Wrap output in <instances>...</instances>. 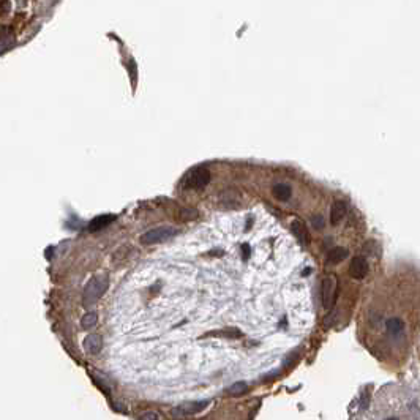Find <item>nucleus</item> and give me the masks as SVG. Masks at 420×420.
Instances as JSON below:
<instances>
[{
    "label": "nucleus",
    "mask_w": 420,
    "mask_h": 420,
    "mask_svg": "<svg viewBox=\"0 0 420 420\" xmlns=\"http://www.w3.org/2000/svg\"><path fill=\"white\" fill-rule=\"evenodd\" d=\"M108 286H109V280L106 275H95L93 278H90L84 289V303L93 305L106 292Z\"/></svg>",
    "instance_id": "nucleus-1"
},
{
    "label": "nucleus",
    "mask_w": 420,
    "mask_h": 420,
    "mask_svg": "<svg viewBox=\"0 0 420 420\" xmlns=\"http://www.w3.org/2000/svg\"><path fill=\"white\" fill-rule=\"evenodd\" d=\"M321 300H322V306L329 311L332 310L336 300H338V278L335 275H327L324 280H322V286H321Z\"/></svg>",
    "instance_id": "nucleus-2"
},
{
    "label": "nucleus",
    "mask_w": 420,
    "mask_h": 420,
    "mask_svg": "<svg viewBox=\"0 0 420 420\" xmlns=\"http://www.w3.org/2000/svg\"><path fill=\"white\" fill-rule=\"evenodd\" d=\"M210 182V172L207 168L199 166L193 168L183 179V186L190 190H202L206 188Z\"/></svg>",
    "instance_id": "nucleus-3"
},
{
    "label": "nucleus",
    "mask_w": 420,
    "mask_h": 420,
    "mask_svg": "<svg viewBox=\"0 0 420 420\" xmlns=\"http://www.w3.org/2000/svg\"><path fill=\"white\" fill-rule=\"evenodd\" d=\"M177 234V229L171 228V226H161V228H155L150 229L147 232L141 236L139 242L142 245H155L160 242H166L171 237H174Z\"/></svg>",
    "instance_id": "nucleus-4"
},
{
    "label": "nucleus",
    "mask_w": 420,
    "mask_h": 420,
    "mask_svg": "<svg viewBox=\"0 0 420 420\" xmlns=\"http://www.w3.org/2000/svg\"><path fill=\"white\" fill-rule=\"evenodd\" d=\"M349 275L356 280H363L368 275V261L363 256H354L349 264Z\"/></svg>",
    "instance_id": "nucleus-5"
},
{
    "label": "nucleus",
    "mask_w": 420,
    "mask_h": 420,
    "mask_svg": "<svg viewBox=\"0 0 420 420\" xmlns=\"http://www.w3.org/2000/svg\"><path fill=\"white\" fill-rule=\"evenodd\" d=\"M291 231L294 232V236L299 239V242L302 243L303 246H308L311 239H310V232H308V228H306V224L302 221V220H294L291 223Z\"/></svg>",
    "instance_id": "nucleus-6"
},
{
    "label": "nucleus",
    "mask_w": 420,
    "mask_h": 420,
    "mask_svg": "<svg viewBox=\"0 0 420 420\" xmlns=\"http://www.w3.org/2000/svg\"><path fill=\"white\" fill-rule=\"evenodd\" d=\"M348 212V206L344 201H335L332 207H330V223L333 224H338L344 216H346Z\"/></svg>",
    "instance_id": "nucleus-7"
},
{
    "label": "nucleus",
    "mask_w": 420,
    "mask_h": 420,
    "mask_svg": "<svg viewBox=\"0 0 420 420\" xmlns=\"http://www.w3.org/2000/svg\"><path fill=\"white\" fill-rule=\"evenodd\" d=\"M103 346V338L98 333H90L84 340V349L89 354H98Z\"/></svg>",
    "instance_id": "nucleus-8"
},
{
    "label": "nucleus",
    "mask_w": 420,
    "mask_h": 420,
    "mask_svg": "<svg viewBox=\"0 0 420 420\" xmlns=\"http://www.w3.org/2000/svg\"><path fill=\"white\" fill-rule=\"evenodd\" d=\"M348 256H349L348 248H344V246H335V248H332L327 254V264L330 266L340 264V262L344 261Z\"/></svg>",
    "instance_id": "nucleus-9"
},
{
    "label": "nucleus",
    "mask_w": 420,
    "mask_h": 420,
    "mask_svg": "<svg viewBox=\"0 0 420 420\" xmlns=\"http://www.w3.org/2000/svg\"><path fill=\"white\" fill-rule=\"evenodd\" d=\"M116 216L114 215H100V216H95V218L89 223V231L90 232H96V231H101L106 226L114 221Z\"/></svg>",
    "instance_id": "nucleus-10"
},
{
    "label": "nucleus",
    "mask_w": 420,
    "mask_h": 420,
    "mask_svg": "<svg viewBox=\"0 0 420 420\" xmlns=\"http://www.w3.org/2000/svg\"><path fill=\"white\" fill-rule=\"evenodd\" d=\"M210 404V401H194V403H185L177 411L182 414H198V412L204 411Z\"/></svg>",
    "instance_id": "nucleus-11"
},
{
    "label": "nucleus",
    "mask_w": 420,
    "mask_h": 420,
    "mask_svg": "<svg viewBox=\"0 0 420 420\" xmlns=\"http://www.w3.org/2000/svg\"><path fill=\"white\" fill-rule=\"evenodd\" d=\"M272 193H273V196L278 199V201H281V202H286V201H289L291 199V196H292V190H291V186L289 185H286V183H278V185H275L273 186V190H272Z\"/></svg>",
    "instance_id": "nucleus-12"
},
{
    "label": "nucleus",
    "mask_w": 420,
    "mask_h": 420,
    "mask_svg": "<svg viewBox=\"0 0 420 420\" xmlns=\"http://www.w3.org/2000/svg\"><path fill=\"white\" fill-rule=\"evenodd\" d=\"M2 30H3V33H2V41H0V44H2V52H6L14 44V36L8 27H3Z\"/></svg>",
    "instance_id": "nucleus-13"
},
{
    "label": "nucleus",
    "mask_w": 420,
    "mask_h": 420,
    "mask_svg": "<svg viewBox=\"0 0 420 420\" xmlns=\"http://www.w3.org/2000/svg\"><path fill=\"white\" fill-rule=\"evenodd\" d=\"M246 392H248V384H246V382H243V381L236 382V384H232V386L228 389V393H229V395H234V396H240V395H243V393H246Z\"/></svg>",
    "instance_id": "nucleus-14"
},
{
    "label": "nucleus",
    "mask_w": 420,
    "mask_h": 420,
    "mask_svg": "<svg viewBox=\"0 0 420 420\" xmlns=\"http://www.w3.org/2000/svg\"><path fill=\"white\" fill-rule=\"evenodd\" d=\"M96 321H98V314H96L95 311H90L87 314H84L81 319V326L84 329H92L96 326Z\"/></svg>",
    "instance_id": "nucleus-15"
},
{
    "label": "nucleus",
    "mask_w": 420,
    "mask_h": 420,
    "mask_svg": "<svg viewBox=\"0 0 420 420\" xmlns=\"http://www.w3.org/2000/svg\"><path fill=\"white\" fill-rule=\"evenodd\" d=\"M180 220L182 221H188V220H196L198 218V210L190 209V207H183L180 210Z\"/></svg>",
    "instance_id": "nucleus-16"
},
{
    "label": "nucleus",
    "mask_w": 420,
    "mask_h": 420,
    "mask_svg": "<svg viewBox=\"0 0 420 420\" xmlns=\"http://www.w3.org/2000/svg\"><path fill=\"white\" fill-rule=\"evenodd\" d=\"M311 223H313V228H314V229H322V228H324V224H326L324 218H322V216H321V215H316V216H313V220H311Z\"/></svg>",
    "instance_id": "nucleus-17"
},
{
    "label": "nucleus",
    "mask_w": 420,
    "mask_h": 420,
    "mask_svg": "<svg viewBox=\"0 0 420 420\" xmlns=\"http://www.w3.org/2000/svg\"><path fill=\"white\" fill-rule=\"evenodd\" d=\"M141 419H142V420H150V419L160 420L161 417H160L158 414H155V412H144V414H141Z\"/></svg>",
    "instance_id": "nucleus-18"
},
{
    "label": "nucleus",
    "mask_w": 420,
    "mask_h": 420,
    "mask_svg": "<svg viewBox=\"0 0 420 420\" xmlns=\"http://www.w3.org/2000/svg\"><path fill=\"white\" fill-rule=\"evenodd\" d=\"M11 8V5L8 3V0H2V13L6 14V11H8Z\"/></svg>",
    "instance_id": "nucleus-19"
}]
</instances>
